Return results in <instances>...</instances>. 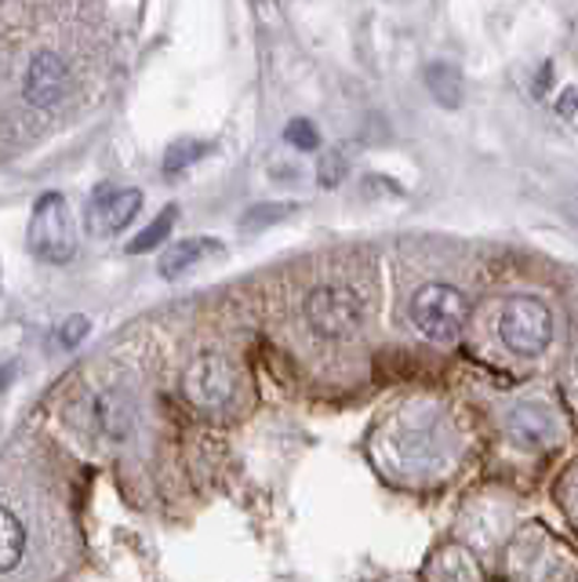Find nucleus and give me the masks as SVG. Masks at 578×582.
Masks as SVG:
<instances>
[{
  "instance_id": "f257e3e1",
  "label": "nucleus",
  "mask_w": 578,
  "mask_h": 582,
  "mask_svg": "<svg viewBox=\"0 0 578 582\" xmlns=\"http://www.w3.org/2000/svg\"><path fill=\"white\" fill-rule=\"evenodd\" d=\"M411 320L430 342H455L469 320V299L452 284H426L411 299Z\"/></svg>"
},
{
  "instance_id": "f03ea898",
  "label": "nucleus",
  "mask_w": 578,
  "mask_h": 582,
  "mask_svg": "<svg viewBox=\"0 0 578 582\" xmlns=\"http://www.w3.org/2000/svg\"><path fill=\"white\" fill-rule=\"evenodd\" d=\"M26 241H30V252L37 255L41 263L63 266V263H69V259L77 255L74 219H69L66 200L58 194H44L37 205H33Z\"/></svg>"
},
{
  "instance_id": "7ed1b4c3",
  "label": "nucleus",
  "mask_w": 578,
  "mask_h": 582,
  "mask_svg": "<svg viewBox=\"0 0 578 582\" xmlns=\"http://www.w3.org/2000/svg\"><path fill=\"white\" fill-rule=\"evenodd\" d=\"M499 336L516 358H538L553 342V314L546 303L531 299V295H516L505 303L499 317Z\"/></svg>"
},
{
  "instance_id": "20e7f679",
  "label": "nucleus",
  "mask_w": 578,
  "mask_h": 582,
  "mask_svg": "<svg viewBox=\"0 0 578 582\" xmlns=\"http://www.w3.org/2000/svg\"><path fill=\"white\" fill-rule=\"evenodd\" d=\"M305 320L321 339H349L364 325V303L353 288L324 284V288H313L310 299H305Z\"/></svg>"
},
{
  "instance_id": "39448f33",
  "label": "nucleus",
  "mask_w": 578,
  "mask_h": 582,
  "mask_svg": "<svg viewBox=\"0 0 578 582\" xmlns=\"http://www.w3.org/2000/svg\"><path fill=\"white\" fill-rule=\"evenodd\" d=\"M182 397L200 411H222L237 397V372L222 353H200L182 372Z\"/></svg>"
},
{
  "instance_id": "423d86ee",
  "label": "nucleus",
  "mask_w": 578,
  "mask_h": 582,
  "mask_svg": "<svg viewBox=\"0 0 578 582\" xmlns=\"http://www.w3.org/2000/svg\"><path fill=\"white\" fill-rule=\"evenodd\" d=\"M138 211H143V194L138 189H99L88 200L85 226L91 237H116L135 222Z\"/></svg>"
},
{
  "instance_id": "0eeeda50",
  "label": "nucleus",
  "mask_w": 578,
  "mask_h": 582,
  "mask_svg": "<svg viewBox=\"0 0 578 582\" xmlns=\"http://www.w3.org/2000/svg\"><path fill=\"white\" fill-rule=\"evenodd\" d=\"M22 95H26L30 106L52 110V106H58L69 95V66L55 52L33 55L26 80H22Z\"/></svg>"
},
{
  "instance_id": "6e6552de",
  "label": "nucleus",
  "mask_w": 578,
  "mask_h": 582,
  "mask_svg": "<svg viewBox=\"0 0 578 582\" xmlns=\"http://www.w3.org/2000/svg\"><path fill=\"white\" fill-rule=\"evenodd\" d=\"M215 252H222V244L215 241V237H190V241H175V244L164 248L157 270H160L164 281H179L182 273H190L193 266H200Z\"/></svg>"
},
{
  "instance_id": "1a4fd4ad",
  "label": "nucleus",
  "mask_w": 578,
  "mask_h": 582,
  "mask_svg": "<svg viewBox=\"0 0 578 582\" xmlns=\"http://www.w3.org/2000/svg\"><path fill=\"white\" fill-rule=\"evenodd\" d=\"M22 553H26V528L8 506H0V575L19 568Z\"/></svg>"
},
{
  "instance_id": "9d476101",
  "label": "nucleus",
  "mask_w": 578,
  "mask_h": 582,
  "mask_svg": "<svg viewBox=\"0 0 578 582\" xmlns=\"http://www.w3.org/2000/svg\"><path fill=\"white\" fill-rule=\"evenodd\" d=\"M426 88L433 91L436 102L447 106V110H455V106L463 102V74H458L455 66H447V63L426 66Z\"/></svg>"
},
{
  "instance_id": "9b49d317",
  "label": "nucleus",
  "mask_w": 578,
  "mask_h": 582,
  "mask_svg": "<svg viewBox=\"0 0 578 582\" xmlns=\"http://www.w3.org/2000/svg\"><path fill=\"white\" fill-rule=\"evenodd\" d=\"M175 219H179V208H164L157 219H153L143 233H135V241H127V252L132 255H143V252H153V248H160L164 241H168V233H171V226Z\"/></svg>"
},
{
  "instance_id": "f8f14e48",
  "label": "nucleus",
  "mask_w": 578,
  "mask_h": 582,
  "mask_svg": "<svg viewBox=\"0 0 578 582\" xmlns=\"http://www.w3.org/2000/svg\"><path fill=\"white\" fill-rule=\"evenodd\" d=\"M204 150H208V142H193V139L175 142V146L164 153V175H179V172H186L190 164H197L200 157H204Z\"/></svg>"
},
{
  "instance_id": "ddd939ff",
  "label": "nucleus",
  "mask_w": 578,
  "mask_h": 582,
  "mask_svg": "<svg viewBox=\"0 0 578 582\" xmlns=\"http://www.w3.org/2000/svg\"><path fill=\"white\" fill-rule=\"evenodd\" d=\"M88 331H91V320L85 314H74V317L63 320V328L55 331V339H58V347L63 350H74L88 339Z\"/></svg>"
},
{
  "instance_id": "4468645a",
  "label": "nucleus",
  "mask_w": 578,
  "mask_h": 582,
  "mask_svg": "<svg viewBox=\"0 0 578 582\" xmlns=\"http://www.w3.org/2000/svg\"><path fill=\"white\" fill-rule=\"evenodd\" d=\"M346 172H349V164H346V157L335 150V153H324L321 157V168H316V179H321V186H327V189H335L342 179H346Z\"/></svg>"
},
{
  "instance_id": "2eb2a0df",
  "label": "nucleus",
  "mask_w": 578,
  "mask_h": 582,
  "mask_svg": "<svg viewBox=\"0 0 578 582\" xmlns=\"http://www.w3.org/2000/svg\"><path fill=\"white\" fill-rule=\"evenodd\" d=\"M285 142L288 146H294V150H316L321 146V135H316V128L310 124V121H291L288 128H285Z\"/></svg>"
},
{
  "instance_id": "dca6fc26",
  "label": "nucleus",
  "mask_w": 578,
  "mask_h": 582,
  "mask_svg": "<svg viewBox=\"0 0 578 582\" xmlns=\"http://www.w3.org/2000/svg\"><path fill=\"white\" fill-rule=\"evenodd\" d=\"M288 211H294V205H258V208H252L244 216V230H258V226H266V222H277V219H285Z\"/></svg>"
},
{
  "instance_id": "f3484780",
  "label": "nucleus",
  "mask_w": 578,
  "mask_h": 582,
  "mask_svg": "<svg viewBox=\"0 0 578 582\" xmlns=\"http://www.w3.org/2000/svg\"><path fill=\"white\" fill-rule=\"evenodd\" d=\"M557 113H560V121H568L571 128H578V88H568L557 99Z\"/></svg>"
}]
</instances>
